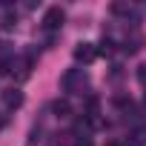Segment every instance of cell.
Returning a JSON list of instances; mask_svg holds the SVG:
<instances>
[{
  "mask_svg": "<svg viewBox=\"0 0 146 146\" xmlns=\"http://www.w3.org/2000/svg\"><path fill=\"white\" fill-rule=\"evenodd\" d=\"M60 86H63V92L83 95V89L89 86V78H86V72H83V69H69L66 75L60 78Z\"/></svg>",
  "mask_w": 146,
  "mask_h": 146,
  "instance_id": "6da1fadb",
  "label": "cell"
},
{
  "mask_svg": "<svg viewBox=\"0 0 146 146\" xmlns=\"http://www.w3.org/2000/svg\"><path fill=\"white\" fill-rule=\"evenodd\" d=\"M63 20H66V12H63L60 6H49L46 15H43V29H46V32H57V29L63 26Z\"/></svg>",
  "mask_w": 146,
  "mask_h": 146,
  "instance_id": "7a4b0ae2",
  "label": "cell"
},
{
  "mask_svg": "<svg viewBox=\"0 0 146 146\" xmlns=\"http://www.w3.org/2000/svg\"><path fill=\"white\" fill-rule=\"evenodd\" d=\"M72 54H75V60H78V63H83V66H86V63H92V60L98 57V46L83 40V43H78V46H75V52H72Z\"/></svg>",
  "mask_w": 146,
  "mask_h": 146,
  "instance_id": "3957f363",
  "label": "cell"
},
{
  "mask_svg": "<svg viewBox=\"0 0 146 146\" xmlns=\"http://www.w3.org/2000/svg\"><path fill=\"white\" fill-rule=\"evenodd\" d=\"M32 63H35L32 54H26V57H15V69H12V72H15L17 80H29V75H32Z\"/></svg>",
  "mask_w": 146,
  "mask_h": 146,
  "instance_id": "277c9868",
  "label": "cell"
},
{
  "mask_svg": "<svg viewBox=\"0 0 146 146\" xmlns=\"http://www.w3.org/2000/svg\"><path fill=\"white\" fill-rule=\"evenodd\" d=\"M0 98H3V106H6L9 112L23 106V92H20V89H6V92L0 95Z\"/></svg>",
  "mask_w": 146,
  "mask_h": 146,
  "instance_id": "5b68a950",
  "label": "cell"
},
{
  "mask_svg": "<svg viewBox=\"0 0 146 146\" xmlns=\"http://www.w3.org/2000/svg\"><path fill=\"white\" fill-rule=\"evenodd\" d=\"M52 112H54V117H72V103L69 100H54L52 103Z\"/></svg>",
  "mask_w": 146,
  "mask_h": 146,
  "instance_id": "8992f818",
  "label": "cell"
},
{
  "mask_svg": "<svg viewBox=\"0 0 146 146\" xmlns=\"http://www.w3.org/2000/svg\"><path fill=\"white\" fill-rule=\"evenodd\" d=\"M40 143V126H35L32 132H29V140H26V146H37Z\"/></svg>",
  "mask_w": 146,
  "mask_h": 146,
  "instance_id": "52a82bcc",
  "label": "cell"
},
{
  "mask_svg": "<svg viewBox=\"0 0 146 146\" xmlns=\"http://www.w3.org/2000/svg\"><path fill=\"white\" fill-rule=\"evenodd\" d=\"M112 12H115V15H123V12H132V6H126V3H115Z\"/></svg>",
  "mask_w": 146,
  "mask_h": 146,
  "instance_id": "ba28073f",
  "label": "cell"
},
{
  "mask_svg": "<svg viewBox=\"0 0 146 146\" xmlns=\"http://www.w3.org/2000/svg\"><path fill=\"white\" fill-rule=\"evenodd\" d=\"M137 78H140V83H146V66H140V69H137Z\"/></svg>",
  "mask_w": 146,
  "mask_h": 146,
  "instance_id": "9c48e42d",
  "label": "cell"
},
{
  "mask_svg": "<svg viewBox=\"0 0 146 146\" xmlns=\"http://www.w3.org/2000/svg\"><path fill=\"white\" fill-rule=\"evenodd\" d=\"M123 146H143V143H140V140H137V137H129V140H126V143H123Z\"/></svg>",
  "mask_w": 146,
  "mask_h": 146,
  "instance_id": "30bf717a",
  "label": "cell"
},
{
  "mask_svg": "<svg viewBox=\"0 0 146 146\" xmlns=\"http://www.w3.org/2000/svg\"><path fill=\"white\" fill-rule=\"evenodd\" d=\"M75 146H92V140H89V137H78V143H75Z\"/></svg>",
  "mask_w": 146,
  "mask_h": 146,
  "instance_id": "8fae6325",
  "label": "cell"
},
{
  "mask_svg": "<svg viewBox=\"0 0 146 146\" xmlns=\"http://www.w3.org/2000/svg\"><path fill=\"white\" fill-rule=\"evenodd\" d=\"M135 137H137V140H140V143H146V126H143V129H140V132H137V135H135Z\"/></svg>",
  "mask_w": 146,
  "mask_h": 146,
  "instance_id": "7c38bea8",
  "label": "cell"
},
{
  "mask_svg": "<svg viewBox=\"0 0 146 146\" xmlns=\"http://www.w3.org/2000/svg\"><path fill=\"white\" fill-rule=\"evenodd\" d=\"M109 146H117V143H109Z\"/></svg>",
  "mask_w": 146,
  "mask_h": 146,
  "instance_id": "4fadbf2b",
  "label": "cell"
},
{
  "mask_svg": "<svg viewBox=\"0 0 146 146\" xmlns=\"http://www.w3.org/2000/svg\"><path fill=\"white\" fill-rule=\"evenodd\" d=\"M0 126H3V120H0Z\"/></svg>",
  "mask_w": 146,
  "mask_h": 146,
  "instance_id": "5bb4252c",
  "label": "cell"
}]
</instances>
